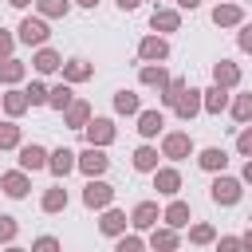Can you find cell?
I'll return each mask as SVG.
<instances>
[{
    "instance_id": "obj_1",
    "label": "cell",
    "mask_w": 252,
    "mask_h": 252,
    "mask_svg": "<svg viewBox=\"0 0 252 252\" xmlns=\"http://www.w3.org/2000/svg\"><path fill=\"white\" fill-rule=\"evenodd\" d=\"M209 197H213V205H236L240 197H244V181L240 177H228V173H217L213 177V185H209Z\"/></svg>"
},
{
    "instance_id": "obj_2",
    "label": "cell",
    "mask_w": 252,
    "mask_h": 252,
    "mask_svg": "<svg viewBox=\"0 0 252 252\" xmlns=\"http://www.w3.org/2000/svg\"><path fill=\"white\" fill-rule=\"evenodd\" d=\"M47 35H51V28H47L43 16H24L20 20V35H16L20 43H28V47L39 51V47H47Z\"/></svg>"
},
{
    "instance_id": "obj_3",
    "label": "cell",
    "mask_w": 252,
    "mask_h": 252,
    "mask_svg": "<svg viewBox=\"0 0 252 252\" xmlns=\"http://www.w3.org/2000/svg\"><path fill=\"white\" fill-rule=\"evenodd\" d=\"M193 150H197V146H193V138H189L185 130H169V134H161V158H169V161H185Z\"/></svg>"
},
{
    "instance_id": "obj_4",
    "label": "cell",
    "mask_w": 252,
    "mask_h": 252,
    "mask_svg": "<svg viewBox=\"0 0 252 252\" xmlns=\"http://www.w3.org/2000/svg\"><path fill=\"white\" fill-rule=\"evenodd\" d=\"M83 205H87V209H110V205H114V185L102 181V177H91V181L83 185Z\"/></svg>"
},
{
    "instance_id": "obj_5",
    "label": "cell",
    "mask_w": 252,
    "mask_h": 252,
    "mask_svg": "<svg viewBox=\"0 0 252 252\" xmlns=\"http://www.w3.org/2000/svg\"><path fill=\"white\" fill-rule=\"evenodd\" d=\"M83 134H87V146H98V150H106V146L118 138V126H114L110 118H91Z\"/></svg>"
},
{
    "instance_id": "obj_6",
    "label": "cell",
    "mask_w": 252,
    "mask_h": 252,
    "mask_svg": "<svg viewBox=\"0 0 252 252\" xmlns=\"http://www.w3.org/2000/svg\"><path fill=\"white\" fill-rule=\"evenodd\" d=\"M158 220H161L158 201H138V205H134V213H130L134 232H154V228H158Z\"/></svg>"
},
{
    "instance_id": "obj_7",
    "label": "cell",
    "mask_w": 252,
    "mask_h": 252,
    "mask_svg": "<svg viewBox=\"0 0 252 252\" xmlns=\"http://www.w3.org/2000/svg\"><path fill=\"white\" fill-rule=\"evenodd\" d=\"M79 169L87 173V181H91V177H102V173L110 169V158H106V150H98V146H87V150L79 154Z\"/></svg>"
},
{
    "instance_id": "obj_8",
    "label": "cell",
    "mask_w": 252,
    "mask_h": 252,
    "mask_svg": "<svg viewBox=\"0 0 252 252\" xmlns=\"http://www.w3.org/2000/svg\"><path fill=\"white\" fill-rule=\"evenodd\" d=\"M138 59L142 63H165L169 59V39L165 35H146L138 43Z\"/></svg>"
},
{
    "instance_id": "obj_9",
    "label": "cell",
    "mask_w": 252,
    "mask_h": 252,
    "mask_svg": "<svg viewBox=\"0 0 252 252\" xmlns=\"http://www.w3.org/2000/svg\"><path fill=\"white\" fill-rule=\"evenodd\" d=\"M173 114H177L181 122H193L197 114H205V91H197V87H189V91L181 94V102L173 106Z\"/></svg>"
},
{
    "instance_id": "obj_10",
    "label": "cell",
    "mask_w": 252,
    "mask_h": 252,
    "mask_svg": "<svg viewBox=\"0 0 252 252\" xmlns=\"http://www.w3.org/2000/svg\"><path fill=\"white\" fill-rule=\"evenodd\" d=\"M28 189H32V177H28L24 169H8V173L0 177V193H4V197H12V201H24V197H28Z\"/></svg>"
},
{
    "instance_id": "obj_11",
    "label": "cell",
    "mask_w": 252,
    "mask_h": 252,
    "mask_svg": "<svg viewBox=\"0 0 252 252\" xmlns=\"http://www.w3.org/2000/svg\"><path fill=\"white\" fill-rule=\"evenodd\" d=\"M47 161H51V154H47L39 142H28V146H20V169H24V173L47 169Z\"/></svg>"
},
{
    "instance_id": "obj_12",
    "label": "cell",
    "mask_w": 252,
    "mask_h": 252,
    "mask_svg": "<svg viewBox=\"0 0 252 252\" xmlns=\"http://www.w3.org/2000/svg\"><path fill=\"white\" fill-rule=\"evenodd\" d=\"M126 224H130V217H126L122 209H114V205L102 209V217H98V232H102V236H114V240L126 236Z\"/></svg>"
},
{
    "instance_id": "obj_13",
    "label": "cell",
    "mask_w": 252,
    "mask_h": 252,
    "mask_svg": "<svg viewBox=\"0 0 252 252\" xmlns=\"http://www.w3.org/2000/svg\"><path fill=\"white\" fill-rule=\"evenodd\" d=\"M154 189H158L161 197H177V193H181V173H177L173 165H158V169H154Z\"/></svg>"
},
{
    "instance_id": "obj_14",
    "label": "cell",
    "mask_w": 252,
    "mask_h": 252,
    "mask_svg": "<svg viewBox=\"0 0 252 252\" xmlns=\"http://www.w3.org/2000/svg\"><path fill=\"white\" fill-rule=\"evenodd\" d=\"M161 220H165V228H189V220H193V209H189V201H169L165 209H161Z\"/></svg>"
},
{
    "instance_id": "obj_15",
    "label": "cell",
    "mask_w": 252,
    "mask_h": 252,
    "mask_svg": "<svg viewBox=\"0 0 252 252\" xmlns=\"http://www.w3.org/2000/svg\"><path fill=\"white\" fill-rule=\"evenodd\" d=\"M91 118H94V114H91V102H87V98H75V102L63 110V126H67V130H87Z\"/></svg>"
},
{
    "instance_id": "obj_16",
    "label": "cell",
    "mask_w": 252,
    "mask_h": 252,
    "mask_svg": "<svg viewBox=\"0 0 252 252\" xmlns=\"http://www.w3.org/2000/svg\"><path fill=\"white\" fill-rule=\"evenodd\" d=\"M47 169H51V173L63 181L71 169H79V154H75V150H67V146H59V150H51V161H47Z\"/></svg>"
},
{
    "instance_id": "obj_17",
    "label": "cell",
    "mask_w": 252,
    "mask_h": 252,
    "mask_svg": "<svg viewBox=\"0 0 252 252\" xmlns=\"http://www.w3.org/2000/svg\"><path fill=\"white\" fill-rule=\"evenodd\" d=\"M213 24H217V28H240V24H244V8L232 4V0H224V4L213 8Z\"/></svg>"
},
{
    "instance_id": "obj_18",
    "label": "cell",
    "mask_w": 252,
    "mask_h": 252,
    "mask_svg": "<svg viewBox=\"0 0 252 252\" xmlns=\"http://www.w3.org/2000/svg\"><path fill=\"white\" fill-rule=\"evenodd\" d=\"M150 28H154V35L177 32V28H181V12H177V8H154V16H150Z\"/></svg>"
},
{
    "instance_id": "obj_19",
    "label": "cell",
    "mask_w": 252,
    "mask_h": 252,
    "mask_svg": "<svg viewBox=\"0 0 252 252\" xmlns=\"http://www.w3.org/2000/svg\"><path fill=\"white\" fill-rule=\"evenodd\" d=\"M213 83L224 87V91L240 87V67H236L232 59H217V63H213Z\"/></svg>"
},
{
    "instance_id": "obj_20",
    "label": "cell",
    "mask_w": 252,
    "mask_h": 252,
    "mask_svg": "<svg viewBox=\"0 0 252 252\" xmlns=\"http://www.w3.org/2000/svg\"><path fill=\"white\" fill-rule=\"evenodd\" d=\"M32 67H35L39 75H55V71H63V55H59L55 47H39V51L32 55Z\"/></svg>"
},
{
    "instance_id": "obj_21",
    "label": "cell",
    "mask_w": 252,
    "mask_h": 252,
    "mask_svg": "<svg viewBox=\"0 0 252 252\" xmlns=\"http://www.w3.org/2000/svg\"><path fill=\"white\" fill-rule=\"evenodd\" d=\"M138 83L142 87H154L158 94L165 91V83H169V71H165V63H146L142 71H138Z\"/></svg>"
},
{
    "instance_id": "obj_22",
    "label": "cell",
    "mask_w": 252,
    "mask_h": 252,
    "mask_svg": "<svg viewBox=\"0 0 252 252\" xmlns=\"http://www.w3.org/2000/svg\"><path fill=\"white\" fill-rule=\"evenodd\" d=\"M197 165H201L205 173H224V165H228V154H224L220 146H209V150H201V154H197Z\"/></svg>"
},
{
    "instance_id": "obj_23",
    "label": "cell",
    "mask_w": 252,
    "mask_h": 252,
    "mask_svg": "<svg viewBox=\"0 0 252 252\" xmlns=\"http://www.w3.org/2000/svg\"><path fill=\"white\" fill-rule=\"evenodd\" d=\"M0 106H4V114H8L12 122H16V118H20V114H24V110H28L32 102H28V91H20V87H12V91H8L4 98H0Z\"/></svg>"
},
{
    "instance_id": "obj_24",
    "label": "cell",
    "mask_w": 252,
    "mask_h": 252,
    "mask_svg": "<svg viewBox=\"0 0 252 252\" xmlns=\"http://www.w3.org/2000/svg\"><path fill=\"white\" fill-rule=\"evenodd\" d=\"M91 75H94V67H91L87 59H67V63H63V83H71V87H75V83H87Z\"/></svg>"
},
{
    "instance_id": "obj_25",
    "label": "cell",
    "mask_w": 252,
    "mask_h": 252,
    "mask_svg": "<svg viewBox=\"0 0 252 252\" xmlns=\"http://www.w3.org/2000/svg\"><path fill=\"white\" fill-rule=\"evenodd\" d=\"M161 126H165V114H161V110H142V114H138V134H142V138H158Z\"/></svg>"
},
{
    "instance_id": "obj_26",
    "label": "cell",
    "mask_w": 252,
    "mask_h": 252,
    "mask_svg": "<svg viewBox=\"0 0 252 252\" xmlns=\"http://www.w3.org/2000/svg\"><path fill=\"white\" fill-rule=\"evenodd\" d=\"M24 75H28V63H20L16 55H12V59H0V83H4V87L24 83Z\"/></svg>"
},
{
    "instance_id": "obj_27",
    "label": "cell",
    "mask_w": 252,
    "mask_h": 252,
    "mask_svg": "<svg viewBox=\"0 0 252 252\" xmlns=\"http://www.w3.org/2000/svg\"><path fill=\"white\" fill-rule=\"evenodd\" d=\"M228 106H232V98H228V91L213 83V87L205 91V114H220V110H228Z\"/></svg>"
},
{
    "instance_id": "obj_28",
    "label": "cell",
    "mask_w": 252,
    "mask_h": 252,
    "mask_svg": "<svg viewBox=\"0 0 252 252\" xmlns=\"http://www.w3.org/2000/svg\"><path fill=\"white\" fill-rule=\"evenodd\" d=\"M39 209H43V213H63V209H67V189H63V185H51V189H43V197H39Z\"/></svg>"
},
{
    "instance_id": "obj_29",
    "label": "cell",
    "mask_w": 252,
    "mask_h": 252,
    "mask_svg": "<svg viewBox=\"0 0 252 252\" xmlns=\"http://www.w3.org/2000/svg\"><path fill=\"white\" fill-rule=\"evenodd\" d=\"M177 244H181L177 240V228H154L150 232V248L154 252H177Z\"/></svg>"
},
{
    "instance_id": "obj_30",
    "label": "cell",
    "mask_w": 252,
    "mask_h": 252,
    "mask_svg": "<svg viewBox=\"0 0 252 252\" xmlns=\"http://www.w3.org/2000/svg\"><path fill=\"white\" fill-rule=\"evenodd\" d=\"M114 110H118V114H134V118H138V114H142V98H138L134 91H126V87H122V91H114Z\"/></svg>"
},
{
    "instance_id": "obj_31",
    "label": "cell",
    "mask_w": 252,
    "mask_h": 252,
    "mask_svg": "<svg viewBox=\"0 0 252 252\" xmlns=\"http://www.w3.org/2000/svg\"><path fill=\"white\" fill-rule=\"evenodd\" d=\"M130 165H134L138 173H154V169H158V150H154V146H138L134 158H130Z\"/></svg>"
},
{
    "instance_id": "obj_32",
    "label": "cell",
    "mask_w": 252,
    "mask_h": 252,
    "mask_svg": "<svg viewBox=\"0 0 252 252\" xmlns=\"http://www.w3.org/2000/svg\"><path fill=\"white\" fill-rule=\"evenodd\" d=\"M185 91H189V83L177 75V79H169V83H165V91H161L158 98H161V106H169V110H173V106L181 102V94H185Z\"/></svg>"
},
{
    "instance_id": "obj_33",
    "label": "cell",
    "mask_w": 252,
    "mask_h": 252,
    "mask_svg": "<svg viewBox=\"0 0 252 252\" xmlns=\"http://www.w3.org/2000/svg\"><path fill=\"white\" fill-rule=\"evenodd\" d=\"M71 102H75V91H71V83H55V87H51V98H47V106L63 114Z\"/></svg>"
},
{
    "instance_id": "obj_34",
    "label": "cell",
    "mask_w": 252,
    "mask_h": 252,
    "mask_svg": "<svg viewBox=\"0 0 252 252\" xmlns=\"http://www.w3.org/2000/svg\"><path fill=\"white\" fill-rule=\"evenodd\" d=\"M228 114H232V122L248 126V122H252V91H248V94H236L232 106H228Z\"/></svg>"
},
{
    "instance_id": "obj_35",
    "label": "cell",
    "mask_w": 252,
    "mask_h": 252,
    "mask_svg": "<svg viewBox=\"0 0 252 252\" xmlns=\"http://www.w3.org/2000/svg\"><path fill=\"white\" fill-rule=\"evenodd\" d=\"M35 12L43 20H63L71 12V0H35Z\"/></svg>"
},
{
    "instance_id": "obj_36",
    "label": "cell",
    "mask_w": 252,
    "mask_h": 252,
    "mask_svg": "<svg viewBox=\"0 0 252 252\" xmlns=\"http://www.w3.org/2000/svg\"><path fill=\"white\" fill-rule=\"evenodd\" d=\"M189 244H217V228L213 224H205V220H197V224H189Z\"/></svg>"
},
{
    "instance_id": "obj_37",
    "label": "cell",
    "mask_w": 252,
    "mask_h": 252,
    "mask_svg": "<svg viewBox=\"0 0 252 252\" xmlns=\"http://www.w3.org/2000/svg\"><path fill=\"white\" fill-rule=\"evenodd\" d=\"M0 150H20V126L12 118L0 122Z\"/></svg>"
},
{
    "instance_id": "obj_38",
    "label": "cell",
    "mask_w": 252,
    "mask_h": 252,
    "mask_svg": "<svg viewBox=\"0 0 252 252\" xmlns=\"http://www.w3.org/2000/svg\"><path fill=\"white\" fill-rule=\"evenodd\" d=\"M16 232H20V220H16V217H8V213H0V244H12V240H16Z\"/></svg>"
},
{
    "instance_id": "obj_39",
    "label": "cell",
    "mask_w": 252,
    "mask_h": 252,
    "mask_svg": "<svg viewBox=\"0 0 252 252\" xmlns=\"http://www.w3.org/2000/svg\"><path fill=\"white\" fill-rule=\"evenodd\" d=\"M114 252H146V240H142L138 232H130V236H118Z\"/></svg>"
},
{
    "instance_id": "obj_40",
    "label": "cell",
    "mask_w": 252,
    "mask_h": 252,
    "mask_svg": "<svg viewBox=\"0 0 252 252\" xmlns=\"http://www.w3.org/2000/svg\"><path fill=\"white\" fill-rule=\"evenodd\" d=\"M47 98H51V87H43V83H32L28 87V102L32 106H47Z\"/></svg>"
},
{
    "instance_id": "obj_41",
    "label": "cell",
    "mask_w": 252,
    "mask_h": 252,
    "mask_svg": "<svg viewBox=\"0 0 252 252\" xmlns=\"http://www.w3.org/2000/svg\"><path fill=\"white\" fill-rule=\"evenodd\" d=\"M28 252H63V244H59V240H55V236H35V240H32V248H28Z\"/></svg>"
},
{
    "instance_id": "obj_42",
    "label": "cell",
    "mask_w": 252,
    "mask_h": 252,
    "mask_svg": "<svg viewBox=\"0 0 252 252\" xmlns=\"http://www.w3.org/2000/svg\"><path fill=\"white\" fill-rule=\"evenodd\" d=\"M236 154H240V158H252V126H244V130L236 134Z\"/></svg>"
},
{
    "instance_id": "obj_43",
    "label": "cell",
    "mask_w": 252,
    "mask_h": 252,
    "mask_svg": "<svg viewBox=\"0 0 252 252\" xmlns=\"http://www.w3.org/2000/svg\"><path fill=\"white\" fill-rule=\"evenodd\" d=\"M236 43H240V51H244V55H252V24H240Z\"/></svg>"
},
{
    "instance_id": "obj_44",
    "label": "cell",
    "mask_w": 252,
    "mask_h": 252,
    "mask_svg": "<svg viewBox=\"0 0 252 252\" xmlns=\"http://www.w3.org/2000/svg\"><path fill=\"white\" fill-rule=\"evenodd\" d=\"M217 252H244V244H240V236H220Z\"/></svg>"
},
{
    "instance_id": "obj_45",
    "label": "cell",
    "mask_w": 252,
    "mask_h": 252,
    "mask_svg": "<svg viewBox=\"0 0 252 252\" xmlns=\"http://www.w3.org/2000/svg\"><path fill=\"white\" fill-rule=\"evenodd\" d=\"M12 47H16V35L0 28V59H12Z\"/></svg>"
},
{
    "instance_id": "obj_46",
    "label": "cell",
    "mask_w": 252,
    "mask_h": 252,
    "mask_svg": "<svg viewBox=\"0 0 252 252\" xmlns=\"http://www.w3.org/2000/svg\"><path fill=\"white\" fill-rule=\"evenodd\" d=\"M240 181H248V185H252V158L244 161V169H240Z\"/></svg>"
},
{
    "instance_id": "obj_47",
    "label": "cell",
    "mask_w": 252,
    "mask_h": 252,
    "mask_svg": "<svg viewBox=\"0 0 252 252\" xmlns=\"http://www.w3.org/2000/svg\"><path fill=\"white\" fill-rule=\"evenodd\" d=\"M114 4H118V8H122V12H134V8H138V4H142V0H114Z\"/></svg>"
},
{
    "instance_id": "obj_48",
    "label": "cell",
    "mask_w": 252,
    "mask_h": 252,
    "mask_svg": "<svg viewBox=\"0 0 252 252\" xmlns=\"http://www.w3.org/2000/svg\"><path fill=\"white\" fill-rule=\"evenodd\" d=\"M240 244H244V252H252V228H248V232L240 236Z\"/></svg>"
},
{
    "instance_id": "obj_49",
    "label": "cell",
    "mask_w": 252,
    "mask_h": 252,
    "mask_svg": "<svg viewBox=\"0 0 252 252\" xmlns=\"http://www.w3.org/2000/svg\"><path fill=\"white\" fill-rule=\"evenodd\" d=\"M197 4H201V0H177V8H189V12H193Z\"/></svg>"
},
{
    "instance_id": "obj_50",
    "label": "cell",
    "mask_w": 252,
    "mask_h": 252,
    "mask_svg": "<svg viewBox=\"0 0 252 252\" xmlns=\"http://www.w3.org/2000/svg\"><path fill=\"white\" fill-rule=\"evenodd\" d=\"M12 8H28V4H35V0H8Z\"/></svg>"
},
{
    "instance_id": "obj_51",
    "label": "cell",
    "mask_w": 252,
    "mask_h": 252,
    "mask_svg": "<svg viewBox=\"0 0 252 252\" xmlns=\"http://www.w3.org/2000/svg\"><path fill=\"white\" fill-rule=\"evenodd\" d=\"M4 252H28V248H20V244H4Z\"/></svg>"
},
{
    "instance_id": "obj_52",
    "label": "cell",
    "mask_w": 252,
    "mask_h": 252,
    "mask_svg": "<svg viewBox=\"0 0 252 252\" xmlns=\"http://www.w3.org/2000/svg\"><path fill=\"white\" fill-rule=\"evenodd\" d=\"M75 4H79V8H94L98 0H75Z\"/></svg>"
},
{
    "instance_id": "obj_53",
    "label": "cell",
    "mask_w": 252,
    "mask_h": 252,
    "mask_svg": "<svg viewBox=\"0 0 252 252\" xmlns=\"http://www.w3.org/2000/svg\"><path fill=\"white\" fill-rule=\"evenodd\" d=\"M154 4H158V0H154Z\"/></svg>"
},
{
    "instance_id": "obj_54",
    "label": "cell",
    "mask_w": 252,
    "mask_h": 252,
    "mask_svg": "<svg viewBox=\"0 0 252 252\" xmlns=\"http://www.w3.org/2000/svg\"><path fill=\"white\" fill-rule=\"evenodd\" d=\"M248 220H252V217H248Z\"/></svg>"
},
{
    "instance_id": "obj_55",
    "label": "cell",
    "mask_w": 252,
    "mask_h": 252,
    "mask_svg": "<svg viewBox=\"0 0 252 252\" xmlns=\"http://www.w3.org/2000/svg\"><path fill=\"white\" fill-rule=\"evenodd\" d=\"M220 4H224V0H220Z\"/></svg>"
}]
</instances>
